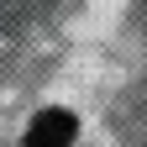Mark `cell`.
I'll list each match as a JSON object with an SVG mask.
<instances>
[{"label":"cell","instance_id":"6da1fadb","mask_svg":"<svg viewBox=\"0 0 147 147\" xmlns=\"http://www.w3.org/2000/svg\"><path fill=\"white\" fill-rule=\"evenodd\" d=\"M74 131H79V121L68 110H37L26 126V147H68Z\"/></svg>","mask_w":147,"mask_h":147}]
</instances>
